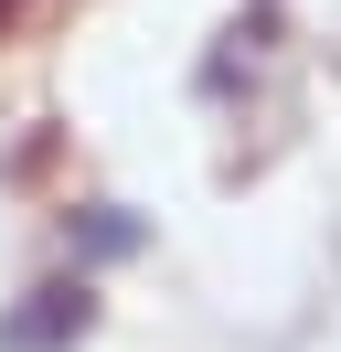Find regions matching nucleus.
<instances>
[{
	"mask_svg": "<svg viewBox=\"0 0 341 352\" xmlns=\"http://www.w3.org/2000/svg\"><path fill=\"white\" fill-rule=\"evenodd\" d=\"M0 11H11V0H0Z\"/></svg>",
	"mask_w": 341,
	"mask_h": 352,
	"instance_id": "nucleus-3",
	"label": "nucleus"
},
{
	"mask_svg": "<svg viewBox=\"0 0 341 352\" xmlns=\"http://www.w3.org/2000/svg\"><path fill=\"white\" fill-rule=\"evenodd\" d=\"M75 256H85V267L139 256V214H128V203H85V214H75Z\"/></svg>",
	"mask_w": 341,
	"mask_h": 352,
	"instance_id": "nucleus-2",
	"label": "nucleus"
},
{
	"mask_svg": "<svg viewBox=\"0 0 341 352\" xmlns=\"http://www.w3.org/2000/svg\"><path fill=\"white\" fill-rule=\"evenodd\" d=\"M85 331H96V288L85 278H43L0 309V352H75Z\"/></svg>",
	"mask_w": 341,
	"mask_h": 352,
	"instance_id": "nucleus-1",
	"label": "nucleus"
}]
</instances>
